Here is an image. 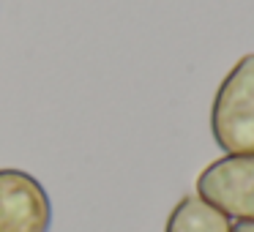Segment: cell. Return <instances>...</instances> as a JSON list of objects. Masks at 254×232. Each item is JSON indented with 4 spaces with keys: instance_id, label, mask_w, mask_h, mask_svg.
Listing matches in <instances>:
<instances>
[{
    "instance_id": "obj_4",
    "label": "cell",
    "mask_w": 254,
    "mask_h": 232,
    "mask_svg": "<svg viewBox=\"0 0 254 232\" xmlns=\"http://www.w3.org/2000/svg\"><path fill=\"white\" fill-rule=\"evenodd\" d=\"M164 232H232V221L199 194H186L170 210Z\"/></svg>"
},
{
    "instance_id": "obj_5",
    "label": "cell",
    "mask_w": 254,
    "mask_h": 232,
    "mask_svg": "<svg viewBox=\"0 0 254 232\" xmlns=\"http://www.w3.org/2000/svg\"><path fill=\"white\" fill-rule=\"evenodd\" d=\"M232 232H254V221H238L232 224Z\"/></svg>"
},
{
    "instance_id": "obj_1",
    "label": "cell",
    "mask_w": 254,
    "mask_h": 232,
    "mask_svg": "<svg viewBox=\"0 0 254 232\" xmlns=\"http://www.w3.org/2000/svg\"><path fill=\"white\" fill-rule=\"evenodd\" d=\"M210 134L224 153H254V52L241 55L210 104Z\"/></svg>"
},
{
    "instance_id": "obj_3",
    "label": "cell",
    "mask_w": 254,
    "mask_h": 232,
    "mask_svg": "<svg viewBox=\"0 0 254 232\" xmlns=\"http://www.w3.org/2000/svg\"><path fill=\"white\" fill-rule=\"evenodd\" d=\"M52 202L30 172L0 170V232H50Z\"/></svg>"
},
{
    "instance_id": "obj_2",
    "label": "cell",
    "mask_w": 254,
    "mask_h": 232,
    "mask_svg": "<svg viewBox=\"0 0 254 232\" xmlns=\"http://www.w3.org/2000/svg\"><path fill=\"white\" fill-rule=\"evenodd\" d=\"M197 194L238 221H254V153H224L197 177Z\"/></svg>"
}]
</instances>
